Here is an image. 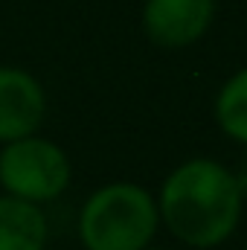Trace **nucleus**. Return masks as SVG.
Returning <instances> with one entry per match:
<instances>
[{"label":"nucleus","instance_id":"f257e3e1","mask_svg":"<svg viewBox=\"0 0 247 250\" xmlns=\"http://www.w3.org/2000/svg\"><path fill=\"white\" fill-rule=\"evenodd\" d=\"M154 198L160 227L195 250H212L230 242L245 209L236 172L212 157H189L175 166Z\"/></svg>","mask_w":247,"mask_h":250},{"label":"nucleus","instance_id":"f03ea898","mask_svg":"<svg viewBox=\"0 0 247 250\" xmlns=\"http://www.w3.org/2000/svg\"><path fill=\"white\" fill-rule=\"evenodd\" d=\"M76 230L84 250H143L160 230L157 198L131 181L105 184L79 207Z\"/></svg>","mask_w":247,"mask_h":250},{"label":"nucleus","instance_id":"7ed1b4c3","mask_svg":"<svg viewBox=\"0 0 247 250\" xmlns=\"http://www.w3.org/2000/svg\"><path fill=\"white\" fill-rule=\"evenodd\" d=\"M73 184V163L59 143L41 134H29L0 148V189L6 195L50 204Z\"/></svg>","mask_w":247,"mask_h":250},{"label":"nucleus","instance_id":"20e7f679","mask_svg":"<svg viewBox=\"0 0 247 250\" xmlns=\"http://www.w3.org/2000/svg\"><path fill=\"white\" fill-rule=\"evenodd\" d=\"M215 6L218 0H145L143 29L151 44L163 50H184L209 32Z\"/></svg>","mask_w":247,"mask_h":250},{"label":"nucleus","instance_id":"39448f33","mask_svg":"<svg viewBox=\"0 0 247 250\" xmlns=\"http://www.w3.org/2000/svg\"><path fill=\"white\" fill-rule=\"evenodd\" d=\"M47 117V90L23 67L0 64V146L38 134Z\"/></svg>","mask_w":247,"mask_h":250},{"label":"nucleus","instance_id":"423d86ee","mask_svg":"<svg viewBox=\"0 0 247 250\" xmlns=\"http://www.w3.org/2000/svg\"><path fill=\"white\" fill-rule=\"evenodd\" d=\"M50 218L41 204L0 192V250H47Z\"/></svg>","mask_w":247,"mask_h":250},{"label":"nucleus","instance_id":"0eeeda50","mask_svg":"<svg viewBox=\"0 0 247 250\" xmlns=\"http://www.w3.org/2000/svg\"><path fill=\"white\" fill-rule=\"evenodd\" d=\"M212 117L227 140L247 148V64L218 87Z\"/></svg>","mask_w":247,"mask_h":250},{"label":"nucleus","instance_id":"6e6552de","mask_svg":"<svg viewBox=\"0 0 247 250\" xmlns=\"http://www.w3.org/2000/svg\"><path fill=\"white\" fill-rule=\"evenodd\" d=\"M236 181H239V187H242V192H245V198H247V151H245V157H242V163H239V169H236Z\"/></svg>","mask_w":247,"mask_h":250},{"label":"nucleus","instance_id":"1a4fd4ad","mask_svg":"<svg viewBox=\"0 0 247 250\" xmlns=\"http://www.w3.org/2000/svg\"><path fill=\"white\" fill-rule=\"evenodd\" d=\"M143 250H163V248H154V245H148V248H143Z\"/></svg>","mask_w":247,"mask_h":250}]
</instances>
